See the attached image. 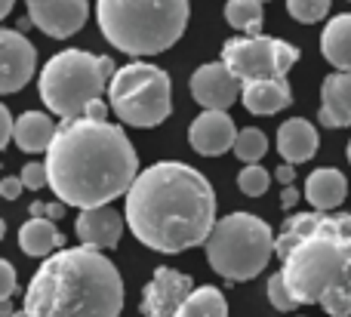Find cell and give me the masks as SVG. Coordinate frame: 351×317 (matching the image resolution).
Instances as JSON below:
<instances>
[{
  "mask_svg": "<svg viewBox=\"0 0 351 317\" xmlns=\"http://www.w3.org/2000/svg\"><path fill=\"white\" fill-rule=\"evenodd\" d=\"M123 216L139 244L173 256L210 240L216 228V191L194 166L158 160L133 182Z\"/></svg>",
  "mask_w": 351,
  "mask_h": 317,
  "instance_id": "obj_1",
  "label": "cell"
},
{
  "mask_svg": "<svg viewBox=\"0 0 351 317\" xmlns=\"http://www.w3.org/2000/svg\"><path fill=\"white\" fill-rule=\"evenodd\" d=\"M47 176L56 201L93 210L130 194L139 179V154L130 136L108 121H62L47 151Z\"/></svg>",
  "mask_w": 351,
  "mask_h": 317,
  "instance_id": "obj_2",
  "label": "cell"
},
{
  "mask_svg": "<svg viewBox=\"0 0 351 317\" xmlns=\"http://www.w3.org/2000/svg\"><path fill=\"white\" fill-rule=\"evenodd\" d=\"M280 275L299 305L351 317V216L296 213L278 234Z\"/></svg>",
  "mask_w": 351,
  "mask_h": 317,
  "instance_id": "obj_3",
  "label": "cell"
},
{
  "mask_svg": "<svg viewBox=\"0 0 351 317\" xmlns=\"http://www.w3.org/2000/svg\"><path fill=\"white\" fill-rule=\"evenodd\" d=\"M127 287L96 246H68L37 265L25 290L31 317H121Z\"/></svg>",
  "mask_w": 351,
  "mask_h": 317,
  "instance_id": "obj_4",
  "label": "cell"
},
{
  "mask_svg": "<svg viewBox=\"0 0 351 317\" xmlns=\"http://www.w3.org/2000/svg\"><path fill=\"white\" fill-rule=\"evenodd\" d=\"M188 0H96L105 40L127 55L167 53L188 28Z\"/></svg>",
  "mask_w": 351,
  "mask_h": 317,
  "instance_id": "obj_5",
  "label": "cell"
},
{
  "mask_svg": "<svg viewBox=\"0 0 351 317\" xmlns=\"http://www.w3.org/2000/svg\"><path fill=\"white\" fill-rule=\"evenodd\" d=\"M117 65L108 55H93L86 49H62L40 68L37 92L40 102L62 121L84 117L86 105L102 99Z\"/></svg>",
  "mask_w": 351,
  "mask_h": 317,
  "instance_id": "obj_6",
  "label": "cell"
},
{
  "mask_svg": "<svg viewBox=\"0 0 351 317\" xmlns=\"http://www.w3.org/2000/svg\"><path fill=\"white\" fill-rule=\"evenodd\" d=\"M204 246L210 268L231 283L259 277L271 256H278V238L271 225L253 213H228L222 222H216Z\"/></svg>",
  "mask_w": 351,
  "mask_h": 317,
  "instance_id": "obj_7",
  "label": "cell"
},
{
  "mask_svg": "<svg viewBox=\"0 0 351 317\" xmlns=\"http://www.w3.org/2000/svg\"><path fill=\"white\" fill-rule=\"evenodd\" d=\"M108 105L127 127H158L173 111V84L152 62H127L108 84Z\"/></svg>",
  "mask_w": 351,
  "mask_h": 317,
  "instance_id": "obj_8",
  "label": "cell"
},
{
  "mask_svg": "<svg viewBox=\"0 0 351 317\" xmlns=\"http://www.w3.org/2000/svg\"><path fill=\"white\" fill-rule=\"evenodd\" d=\"M222 62L241 84L250 80H284L299 62V49L278 37H231L222 47Z\"/></svg>",
  "mask_w": 351,
  "mask_h": 317,
  "instance_id": "obj_9",
  "label": "cell"
},
{
  "mask_svg": "<svg viewBox=\"0 0 351 317\" xmlns=\"http://www.w3.org/2000/svg\"><path fill=\"white\" fill-rule=\"evenodd\" d=\"M191 293H194L191 277L160 265V268H154L152 281L142 287L139 312L145 317H176Z\"/></svg>",
  "mask_w": 351,
  "mask_h": 317,
  "instance_id": "obj_10",
  "label": "cell"
},
{
  "mask_svg": "<svg viewBox=\"0 0 351 317\" xmlns=\"http://www.w3.org/2000/svg\"><path fill=\"white\" fill-rule=\"evenodd\" d=\"M25 3H28V18L34 22V28L56 40L77 34L90 18L86 0H25Z\"/></svg>",
  "mask_w": 351,
  "mask_h": 317,
  "instance_id": "obj_11",
  "label": "cell"
},
{
  "mask_svg": "<svg viewBox=\"0 0 351 317\" xmlns=\"http://www.w3.org/2000/svg\"><path fill=\"white\" fill-rule=\"evenodd\" d=\"M194 102L204 105V111H228V105H234L241 99L243 84L228 71L225 62H206L188 80Z\"/></svg>",
  "mask_w": 351,
  "mask_h": 317,
  "instance_id": "obj_12",
  "label": "cell"
},
{
  "mask_svg": "<svg viewBox=\"0 0 351 317\" xmlns=\"http://www.w3.org/2000/svg\"><path fill=\"white\" fill-rule=\"evenodd\" d=\"M37 68V49L22 31H0V92L12 96L31 80Z\"/></svg>",
  "mask_w": 351,
  "mask_h": 317,
  "instance_id": "obj_13",
  "label": "cell"
},
{
  "mask_svg": "<svg viewBox=\"0 0 351 317\" xmlns=\"http://www.w3.org/2000/svg\"><path fill=\"white\" fill-rule=\"evenodd\" d=\"M241 129L234 127L228 111H200L188 127V142L197 154L216 157V154L234 151V142Z\"/></svg>",
  "mask_w": 351,
  "mask_h": 317,
  "instance_id": "obj_14",
  "label": "cell"
},
{
  "mask_svg": "<svg viewBox=\"0 0 351 317\" xmlns=\"http://www.w3.org/2000/svg\"><path fill=\"white\" fill-rule=\"evenodd\" d=\"M123 222H127V216H121L114 207L80 210V216H77V238H80V246L114 250V246L121 244Z\"/></svg>",
  "mask_w": 351,
  "mask_h": 317,
  "instance_id": "obj_15",
  "label": "cell"
},
{
  "mask_svg": "<svg viewBox=\"0 0 351 317\" xmlns=\"http://www.w3.org/2000/svg\"><path fill=\"white\" fill-rule=\"evenodd\" d=\"M321 127H351V71H336L324 77L321 86Z\"/></svg>",
  "mask_w": 351,
  "mask_h": 317,
  "instance_id": "obj_16",
  "label": "cell"
},
{
  "mask_svg": "<svg viewBox=\"0 0 351 317\" xmlns=\"http://www.w3.org/2000/svg\"><path fill=\"white\" fill-rule=\"evenodd\" d=\"M278 151L284 157V164H308L317 151V129L305 117H290L280 123L278 129Z\"/></svg>",
  "mask_w": 351,
  "mask_h": 317,
  "instance_id": "obj_17",
  "label": "cell"
},
{
  "mask_svg": "<svg viewBox=\"0 0 351 317\" xmlns=\"http://www.w3.org/2000/svg\"><path fill=\"white\" fill-rule=\"evenodd\" d=\"M348 194V179L336 166H321L305 182V201L317 213H333Z\"/></svg>",
  "mask_w": 351,
  "mask_h": 317,
  "instance_id": "obj_18",
  "label": "cell"
},
{
  "mask_svg": "<svg viewBox=\"0 0 351 317\" xmlns=\"http://www.w3.org/2000/svg\"><path fill=\"white\" fill-rule=\"evenodd\" d=\"M241 102L250 114L268 117V114L284 111L293 102V92L287 80H250L241 90Z\"/></svg>",
  "mask_w": 351,
  "mask_h": 317,
  "instance_id": "obj_19",
  "label": "cell"
},
{
  "mask_svg": "<svg viewBox=\"0 0 351 317\" xmlns=\"http://www.w3.org/2000/svg\"><path fill=\"white\" fill-rule=\"evenodd\" d=\"M59 123L49 121V114L43 111H22L16 117V129H12V142L22 148L25 154H37V151H49L56 139Z\"/></svg>",
  "mask_w": 351,
  "mask_h": 317,
  "instance_id": "obj_20",
  "label": "cell"
},
{
  "mask_svg": "<svg viewBox=\"0 0 351 317\" xmlns=\"http://www.w3.org/2000/svg\"><path fill=\"white\" fill-rule=\"evenodd\" d=\"M19 246H22L25 256L49 259L56 250H65V238L59 234L53 219H47V216L34 219V216H31V219L22 222V228H19Z\"/></svg>",
  "mask_w": 351,
  "mask_h": 317,
  "instance_id": "obj_21",
  "label": "cell"
},
{
  "mask_svg": "<svg viewBox=\"0 0 351 317\" xmlns=\"http://www.w3.org/2000/svg\"><path fill=\"white\" fill-rule=\"evenodd\" d=\"M321 53L336 71H351V12L333 16L321 34Z\"/></svg>",
  "mask_w": 351,
  "mask_h": 317,
  "instance_id": "obj_22",
  "label": "cell"
},
{
  "mask_svg": "<svg viewBox=\"0 0 351 317\" xmlns=\"http://www.w3.org/2000/svg\"><path fill=\"white\" fill-rule=\"evenodd\" d=\"M176 317H228V302L219 287H194Z\"/></svg>",
  "mask_w": 351,
  "mask_h": 317,
  "instance_id": "obj_23",
  "label": "cell"
},
{
  "mask_svg": "<svg viewBox=\"0 0 351 317\" xmlns=\"http://www.w3.org/2000/svg\"><path fill=\"white\" fill-rule=\"evenodd\" d=\"M225 22L234 31H243V37L262 34V0H228Z\"/></svg>",
  "mask_w": 351,
  "mask_h": 317,
  "instance_id": "obj_24",
  "label": "cell"
},
{
  "mask_svg": "<svg viewBox=\"0 0 351 317\" xmlns=\"http://www.w3.org/2000/svg\"><path fill=\"white\" fill-rule=\"evenodd\" d=\"M268 151V136L262 133L259 127H247L237 133L234 142V157L243 160V164H259Z\"/></svg>",
  "mask_w": 351,
  "mask_h": 317,
  "instance_id": "obj_25",
  "label": "cell"
},
{
  "mask_svg": "<svg viewBox=\"0 0 351 317\" xmlns=\"http://www.w3.org/2000/svg\"><path fill=\"white\" fill-rule=\"evenodd\" d=\"M268 185H271V176L259 164H243V170L237 173V188L247 197H262L268 191Z\"/></svg>",
  "mask_w": 351,
  "mask_h": 317,
  "instance_id": "obj_26",
  "label": "cell"
},
{
  "mask_svg": "<svg viewBox=\"0 0 351 317\" xmlns=\"http://www.w3.org/2000/svg\"><path fill=\"white\" fill-rule=\"evenodd\" d=\"M330 6H333L330 0H287V12L302 25L321 22V18L330 12Z\"/></svg>",
  "mask_w": 351,
  "mask_h": 317,
  "instance_id": "obj_27",
  "label": "cell"
},
{
  "mask_svg": "<svg viewBox=\"0 0 351 317\" xmlns=\"http://www.w3.org/2000/svg\"><path fill=\"white\" fill-rule=\"evenodd\" d=\"M268 302H271V308H278V312H296V305H299V302L293 299V293L287 290V281L280 271L268 277Z\"/></svg>",
  "mask_w": 351,
  "mask_h": 317,
  "instance_id": "obj_28",
  "label": "cell"
},
{
  "mask_svg": "<svg viewBox=\"0 0 351 317\" xmlns=\"http://www.w3.org/2000/svg\"><path fill=\"white\" fill-rule=\"evenodd\" d=\"M19 176H22V182H25V188H28V191H40V188H47V185H49L47 164H37V160L25 164Z\"/></svg>",
  "mask_w": 351,
  "mask_h": 317,
  "instance_id": "obj_29",
  "label": "cell"
},
{
  "mask_svg": "<svg viewBox=\"0 0 351 317\" xmlns=\"http://www.w3.org/2000/svg\"><path fill=\"white\" fill-rule=\"evenodd\" d=\"M12 293H16V268H12V262H0V299H12Z\"/></svg>",
  "mask_w": 351,
  "mask_h": 317,
  "instance_id": "obj_30",
  "label": "cell"
},
{
  "mask_svg": "<svg viewBox=\"0 0 351 317\" xmlns=\"http://www.w3.org/2000/svg\"><path fill=\"white\" fill-rule=\"evenodd\" d=\"M22 191H25L22 176H3V179H0V194H3L6 201H19V197H22Z\"/></svg>",
  "mask_w": 351,
  "mask_h": 317,
  "instance_id": "obj_31",
  "label": "cell"
},
{
  "mask_svg": "<svg viewBox=\"0 0 351 317\" xmlns=\"http://www.w3.org/2000/svg\"><path fill=\"white\" fill-rule=\"evenodd\" d=\"M0 121H3V129H0V148H6L12 142V129H16V117L10 114L6 105H0Z\"/></svg>",
  "mask_w": 351,
  "mask_h": 317,
  "instance_id": "obj_32",
  "label": "cell"
},
{
  "mask_svg": "<svg viewBox=\"0 0 351 317\" xmlns=\"http://www.w3.org/2000/svg\"><path fill=\"white\" fill-rule=\"evenodd\" d=\"M108 108L111 105H105V99H96V102L86 105L84 117H90V121H105V117H108Z\"/></svg>",
  "mask_w": 351,
  "mask_h": 317,
  "instance_id": "obj_33",
  "label": "cell"
},
{
  "mask_svg": "<svg viewBox=\"0 0 351 317\" xmlns=\"http://www.w3.org/2000/svg\"><path fill=\"white\" fill-rule=\"evenodd\" d=\"M274 179H278L284 188H287V185H293V179H296V166H293V164H280L278 170H274Z\"/></svg>",
  "mask_w": 351,
  "mask_h": 317,
  "instance_id": "obj_34",
  "label": "cell"
},
{
  "mask_svg": "<svg viewBox=\"0 0 351 317\" xmlns=\"http://www.w3.org/2000/svg\"><path fill=\"white\" fill-rule=\"evenodd\" d=\"M299 197H302V194H299V188H296V185H287V188L280 191V207L293 210V207H296V203H299Z\"/></svg>",
  "mask_w": 351,
  "mask_h": 317,
  "instance_id": "obj_35",
  "label": "cell"
},
{
  "mask_svg": "<svg viewBox=\"0 0 351 317\" xmlns=\"http://www.w3.org/2000/svg\"><path fill=\"white\" fill-rule=\"evenodd\" d=\"M65 203H62V201H53V203H47V219H53V222H59L62 219V216H65Z\"/></svg>",
  "mask_w": 351,
  "mask_h": 317,
  "instance_id": "obj_36",
  "label": "cell"
},
{
  "mask_svg": "<svg viewBox=\"0 0 351 317\" xmlns=\"http://www.w3.org/2000/svg\"><path fill=\"white\" fill-rule=\"evenodd\" d=\"M31 25H34V22H31L28 16H22V18H19V25H16V31H22V34H25V31L31 28Z\"/></svg>",
  "mask_w": 351,
  "mask_h": 317,
  "instance_id": "obj_37",
  "label": "cell"
},
{
  "mask_svg": "<svg viewBox=\"0 0 351 317\" xmlns=\"http://www.w3.org/2000/svg\"><path fill=\"white\" fill-rule=\"evenodd\" d=\"M12 3H16V0H0V16H10V12H12Z\"/></svg>",
  "mask_w": 351,
  "mask_h": 317,
  "instance_id": "obj_38",
  "label": "cell"
},
{
  "mask_svg": "<svg viewBox=\"0 0 351 317\" xmlns=\"http://www.w3.org/2000/svg\"><path fill=\"white\" fill-rule=\"evenodd\" d=\"M12 317H31V314H28V312H25V308H22V312H16Z\"/></svg>",
  "mask_w": 351,
  "mask_h": 317,
  "instance_id": "obj_39",
  "label": "cell"
},
{
  "mask_svg": "<svg viewBox=\"0 0 351 317\" xmlns=\"http://www.w3.org/2000/svg\"><path fill=\"white\" fill-rule=\"evenodd\" d=\"M348 164H351V142H348Z\"/></svg>",
  "mask_w": 351,
  "mask_h": 317,
  "instance_id": "obj_40",
  "label": "cell"
},
{
  "mask_svg": "<svg viewBox=\"0 0 351 317\" xmlns=\"http://www.w3.org/2000/svg\"><path fill=\"white\" fill-rule=\"evenodd\" d=\"M262 3H268V0H262Z\"/></svg>",
  "mask_w": 351,
  "mask_h": 317,
  "instance_id": "obj_41",
  "label": "cell"
}]
</instances>
